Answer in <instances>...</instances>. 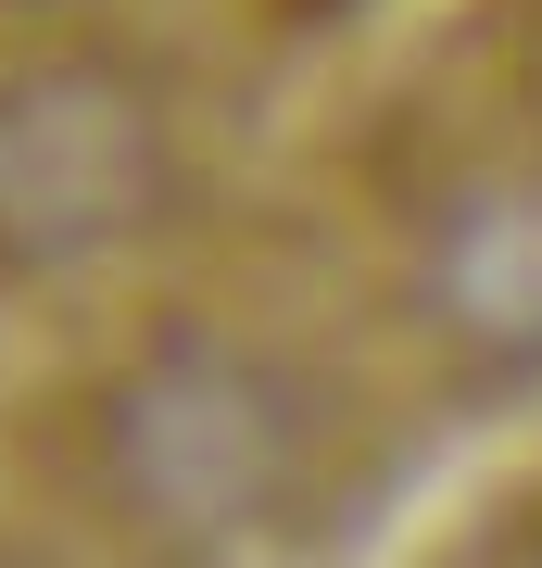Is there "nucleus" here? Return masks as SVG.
I'll use <instances>...</instances> for the list:
<instances>
[{"label": "nucleus", "mask_w": 542, "mask_h": 568, "mask_svg": "<svg viewBox=\"0 0 542 568\" xmlns=\"http://www.w3.org/2000/svg\"><path fill=\"white\" fill-rule=\"evenodd\" d=\"M101 480L140 544L227 556L290 506L303 480V405L290 379L227 328H164V342L101 392Z\"/></svg>", "instance_id": "1"}, {"label": "nucleus", "mask_w": 542, "mask_h": 568, "mask_svg": "<svg viewBox=\"0 0 542 568\" xmlns=\"http://www.w3.org/2000/svg\"><path fill=\"white\" fill-rule=\"evenodd\" d=\"M177 190V140H164L152 77L101 51H51L0 77V265L13 278H63V265L126 253Z\"/></svg>", "instance_id": "2"}, {"label": "nucleus", "mask_w": 542, "mask_h": 568, "mask_svg": "<svg viewBox=\"0 0 542 568\" xmlns=\"http://www.w3.org/2000/svg\"><path fill=\"white\" fill-rule=\"evenodd\" d=\"M429 316L480 366H542V190H492L429 253Z\"/></svg>", "instance_id": "3"}, {"label": "nucleus", "mask_w": 542, "mask_h": 568, "mask_svg": "<svg viewBox=\"0 0 542 568\" xmlns=\"http://www.w3.org/2000/svg\"><path fill=\"white\" fill-rule=\"evenodd\" d=\"M530 568H542V556H530Z\"/></svg>", "instance_id": "4"}]
</instances>
